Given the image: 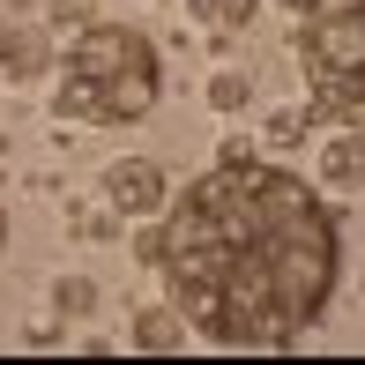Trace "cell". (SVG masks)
Masks as SVG:
<instances>
[{
  "mask_svg": "<svg viewBox=\"0 0 365 365\" xmlns=\"http://www.w3.org/2000/svg\"><path fill=\"white\" fill-rule=\"evenodd\" d=\"M187 15H194L202 30H246V23L261 15V0H187Z\"/></svg>",
  "mask_w": 365,
  "mask_h": 365,
  "instance_id": "ba28073f",
  "label": "cell"
},
{
  "mask_svg": "<svg viewBox=\"0 0 365 365\" xmlns=\"http://www.w3.org/2000/svg\"><path fill=\"white\" fill-rule=\"evenodd\" d=\"M0 254H8V209H0Z\"/></svg>",
  "mask_w": 365,
  "mask_h": 365,
  "instance_id": "7c38bea8",
  "label": "cell"
},
{
  "mask_svg": "<svg viewBox=\"0 0 365 365\" xmlns=\"http://www.w3.org/2000/svg\"><path fill=\"white\" fill-rule=\"evenodd\" d=\"M164 97V53L135 23H82L53 53V112L75 127H142Z\"/></svg>",
  "mask_w": 365,
  "mask_h": 365,
  "instance_id": "7a4b0ae2",
  "label": "cell"
},
{
  "mask_svg": "<svg viewBox=\"0 0 365 365\" xmlns=\"http://www.w3.org/2000/svg\"><path fill=\"white\" fill-rule=\"evenodd\" d=\"M149 261L202 343L261 351V343L306 336L328 313L343 276V239L328 202L291 164L224 149L202 179L172 194V217Z\"/></svg>",
  "mask_w": 365,
  "mask_h": 365,
  "instance_id": "6da1fadb",
  "label": "cell"
},
{
  "mask_svg": "<svg viewBox=\"0 0 365 365\" xmlns=\"http://www.w3.org/2000/svg\"><path fill=\"white\" fill-rule=\"evenodd\" d=\"M97 313V284L90 276H60L53 284V321H90Z\"/></svg>",
  "mask_w": 365,
  "mask_h": 365,
  "instance_id": "9c48e42d",
  "label": "cell"
},
{
  "mask_svg": "<svg viewBox=\"0 0 365 365\" xmlns=\"http://www.w3.org/2000/svg\"><path fill=\"white\" fill-rule=\"evenodd\" d=\"M187 343H194V328H187V313H179L172 298L135 313V351H187Z\"/></svg>",
  "mask_w": 365,
  "mask_h": 365,
  "instance_id": "8992f818",
  "label": "cell"
},
{
  "mask_svg": "<svg viewBox=\"0 0 365 365\" xmlns=\"http://www.w3.org/2000/svg\"><path fill=\"white\" fill-rule=\"evenodd\" d=\"M209 105H217V112H246V105H254V75L217 68V75H209Z\"/></svg>",
  "mask_w": 365,
  "mask_h": 365,
  "instance_id": "30bf717a",
  "label": "cell"
},
{
  "mask_svg": "<svg viewBox=\"0 0 365 365\" xmlns=\"http://www.w3.org/2000/svg\"><path fill=\"white\" fill-rule=\"evenodd\" d=\"M53 23H38V15H0V82H15V90H30V82L53 75Z\"/></svg>",
  "mask_w": 365,
  "mask_h": 365,
  "instance_id": "5b68a950",
  "label": "cell"
},
{
  "mask_svg": "<svg viewBox=\"0 0 365 365\" xmlns=\"http://www.w3.org/2000/svg\"><path fill=\"white\" fill-rule=\"evenodd\" d=\"M30 8H38V0H0V15H30Z\"/></svg>",
  "mask_w": 365,
  "mask_h": 365,
  "instance_id": "8fae6325",
  "label": "cell"
},
{
  "mask_svg": "<svg viewBox=\"0 0 365 365\" xmlns=\"http://www.w3.org/2000/svg\"><path fill=\"white\" fill-rule=\"evenodd\" d=\"M276 8H291V15H298V8H306V0H276Z\"/></svg>",
  "mask_w": 365,
  "mask_h": 365,
  "instance_id": "4fadbf2b",
  "label": "cell"
},
{
  "mask_svg": "<svg viewBox=\"0 0 365 365\" xmlns=\"http://www.w3.org/2000/svg\"><path fill=\"white\" fill-rule=\"evenodd\" d=\"M291 53L313 90V112L343 135H365V0H306Z\"/></svg>",
  "mask_w": 365,
  "mask_h": 365,
  "instance_id": "3957f363",
  "label": "cell"
},
{
  "mask_svg": "<svg viewBox=\"0 0 365 365\" xmlns=\"http://www.w3.org/2000/svg\"><path fill=\"white\" fill-rule=\"evenodd\" d=\"M321 172H328V187L365 194V135H336V142L321 149Z\"/></svg>",
  "mask_w": 365,
  "mask_h": 365,
  "instance_id": "52a82bcc",
  "label": "cell"
},
{
  "mask_svg": "<svg viewBox=\"0 0 365 365\" xmlns=\"http://www.w3.org/2000/svg\"><path fill=\"white\" fill-rule=\"evenodd\" d=\"M97 194H105L112 217H157V209L172 202V179H164L157 157H112L105 172H97Z\"/></svg>",
  "mask_w": 365,
  "mask_h": 365,
  "instance_id": "277c9868",
  "label": "cell"
}]
</instances>
